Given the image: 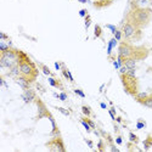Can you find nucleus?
Here are the masks:
<instances>
[{
  "mask_svg": "<svg viewBox=\"0 0 152 152\" xmlns=\"http://www.w3.org/2000/svg\"><path fill=\"white\" fill-rule=\"evenodd\" d=\"M125 20L132 22L139 29L146 28L152 20V9L151 7H130L126 14Z\"/></svg>",
  "mask_w": 152,
  "mask_h": 152,
  "instance_id": "obj_1",
  "label": "nucleus"
},
{
  "mask_svg": "<svg viewBox=\"0 0 152 152\" xmlns=\"http://www.w3.org/2000/svg\"><path fill=\"white\" fill-rule=\"evenodd\" d=\"M18 67L21 75L26 77L31 83H34L38 78L39 74V69H38L37 65L29 58V56L20 50V55H18Z\"/></svg>",
  "mask_w": 152,
  "mask_h": 152,
  "instance_id": "obj_2",
  "label": "nucleus"
},
{
  "mask_svg": "<svg viewBox=\"0 0 152 152\" xmlns=\"http://www.w3.org/2000/svg\"><path fill=\"white\" fill-rule=\"evenodd\" d=\"M122 32H123V40L125 42H137L141 39V35H142V29H139L136 28L132 22H129L128 20H124L122 27H121Z\"/></svg>",
  "mask_w": 152,
  "mask_h": 152,
  "instance_id": "obj_3",
  "label": "nucleus"
},
{
  "mask_svg": "<svg viewBox=\"0 0 152 152\" xmlns=\"http://www.w3.org/2000/svg\"><path fill=\"white\" fill-rule=\"evenodd\" d=\"M119 78L124 88V91L128 95L135 96L140 91V84H139V79L136 75H130L128 73H125V74H119Z\"/></svg>",
  "mask_w": 152,
  "mask_h": 152,
  "instance_id": "obj_4",
  "label": "nucleus"
},
{
  "mask_svg": "<svg viewBox=\"0 0 152 152\" xmlns=\"http://www.w3.org/2000/svg\"><path fill=\"white\" fill-rule=\"evenodd\" d=\"M18 55H20V50L15 48H10L6 51H3L1 56H0V66H1V68H11L12 66L18 65Z\"/></svg>",
  "mask_w": 152,
  "mask_h": 152,
  "instance_id": "obj_5",
  "label": "nucleus"
},
{
  "mask_svg": "<svg viewBox=\"0 0 152 152\" xmlns=\"http://www.w3.org/2000/svg\"><path fill=\"white\" fill-rule=\"evenodd\" d=\"M34 102L37 104V107H38V116H37V119H42V118H49L50 121H51L53 123V128H55L56 125V122L54 119V117L51 116V113H50V111L48 110V107L45 106V104L42 101V99L37 97Z\"/></svg>",
  "mask_w": 152,
  "mask_h": 152,
  "instance_id": "obj_6",
  "label": "nucleus"
},
{
  "mask_svg": "<svg viewBox=\"0 0 152 152\" xmlns=\"http://www.w3.org/2000/svg\"><path fill=\"white\" fill-rule=\"evenodd\" d=\"M45 146H46L50 151H54V152H66V146H65V142H63L61 135L53 136V137L45 144Z\"/></svg>",
  "mask_w": 152,
  "mask_h": 152,
  "instance_id": "obj_7",
  "label": "nucleus"
},
{
  "mask_svg": "<svg viewBox=\"0 0 152 152\" xmlns=\"http://www.w3.org/2000/svg\"><path fill=\"white\" fill-rule=\"evenodd\" d=\"M134 49H135V46L132 43L122 40V42H119V45H118V56L122 57L123 60L129 58L134 54Z\"/></svg>",
  "mask_w": 152,
  "mask_h": 152,
  "instance_id": "obj_8",
  "label": "nucleus"
},
{
  "mask_svg": "<svg viewBox=\"0 0 152 152\" xmlns=\"http://www.w3.org/2000/svg\"><path fill=\"white\" fill-rule=\"evenodd\" d=\"M148 54H150V50H148L146 46H135L134 54H133L132 57H134V58L139 62V61L145 60V58L148 56Z\"/></svg>",
  "mask_w": 152,
  "mask_h": 152,
  "instance_id": "obj_9",
  "label": "nucleus"
},
{
  "mask_svg": "<svg viewBox=\"0 0 152 152\" xmlns=\"http://www.w3.org/2000/svg\"><path fill=\"white\" fill-rule=\"evenodd\" d=\"M24 93L22 94V99L24 100V102L26 104H29V102H33V101H35V99L38 97L35 91L32 89V88H29V89L27 90H23Z\"/></svg>",
  "mask_w": 152,
  "mask_h": 152,
  "instance_id": "obj_10",
  "label": "nucleus"
},
{
  "mask_svg": "<svg viewBox=\"0 0 152 152\" xmlns=\"http://www.w3.org/2000/svg\"><path fill=\"white\" fill-rule=\"evenodd\" d=\"M15 80H16V83L22 88L23 90L29 89L31 85H32V83H31L26 77H23V75H18V77H16V78H15Z\"/></svg>",
  "mask_w": 152,
  "mask_h": 152,
  "instance_id": "obj_11",
  "label": "nucleus"
},
{
  "mask_svg": "<svg viewBox=\"0 0 152 152\" xmlns=\"http://www.w3.org/2000/svg\"><path fill=\"white\" fill-rule=\"evenodd\" d=\"M113 3L110 1V0H95V1L93 3V6L97 10H101V9H105V7H108L111 6Z\"/></svg>",
  "mask_w": 152,
  "mask_h": 152,
  "instance_id": "obj_12",
  "label": "nucleus"
},
{
  "mask_svg": "<svg viewBox=\"0 0 152 152\" xmlns=\"http://www.w3.org/2000/svg\"><path fill=\"white\" fill-rule=\"evenodd\" d=\"M123 65L128 68V69H136V65H137V61L134 57H129V58H125L123 60Z\"/></svg>",
  "mask_w": 152,
  "mask_h": 152,
  "instance_id": "obj_13",
  "label": "nucleus"
},
{
  "mask_svg": "<svg viewBox=\"0 0 152 152\" xmlns=\"http://www.w3.org/2000/svg\"><path fill=\"white\" fill-rule=\"evenodd\" d=\"M49 84L51 85V86H54V88H57V89H60L61 91L65 90V88H63V84L61 83V80L54 78L53 75H51V77H49Z\"/></svg>",
  "mask_w": 152,
  "mask_h": 152,
  "instance_id": "obj_14",
  "label": "nucleus"
},
{
  "mask_svg": "<svg viewBox=\"0 0 152 152\" xmlns=\"http://www.w3.org/2000/svg\"><path fill=\"white\" fill-rule=\"evenodd\" d=\"M61 72H62V74H63V77H65L67 80H69L71 83H74V78H73V75H72V73H71V71L63 65L62 63V68H61Z\"/></svg>",
  "mask_w": 152,
  "mask_h": 152,
  "instance_id": "obj_15",
  "label": "nucleus"
},
{
  "mask_svg": "<svg viewBox=\"0 0 152 152\" xmlns=\"http://www.w3.org/2000/svg\"><path fill=\"white\" fill-rule=\"evenodd\" d=\"M9 77H18V75H21V72H20V67L18 65H15V66H12L11 68H9V73H7Z\"/></svg>",
  "mask_w": 152,
  "mask_h": 152,
  "instance_id": "obj_16",
  "label": "nucleus"
},
{
  "mask_svg": "<svg viewBox=\"0 0 152 152\" xmlns=\"http://www.w3.org/2000/svg\"><path fill=\"white\" fill-rule=\"evenodd\" d=\"M142 106L147 107V108H152V94H148L147 97L145 100H142L141 102H140Z\"/></svg>",
  "mask_w": 152,
  "mask_h": 152,
  "instance_id": "obj_17",
  "label": "nucleus"
},
{
  "mask_svg": "<svg viewBox=\"0 0 152 152\" xmlns=\"http://www.w3.org/2000/svg\"><path fill=\"white\" fill-rule=\"evenodd\" d=\"M152 147V135H147L146 139L144 140V150L148 151Z\"/></svg>",
  "mask_w": 152,
  "mask_h": 152,
  "instance_id": "obj_18",
  "label": "nucleus"
},
{
  "mask_svg": "<svg viewBox=\"0 0 152 152\" xmlns=\"http://www.w3.org/2000/svg\"><path fill=\"white\" fill-rule=\"evenodd\" d=\"M147 95H148L147 93H140V91H139V93H137L135 96H133V97H134V100L136 101V102H139V104H140L142 100H145V99L147 97Z\"/></svg>",
  "mask_w": 152,
  "mask_h": 152,
  "instance_id": "obj_19",
  "label": "nucleus"
},
{
  "mask_svg": "<svg viewBox=\"0 0 152 152\" xmlns=\"http://www.w3.org/2000/svg\"><path fill=\"white\" fill-rule=\"evenodd\" d=\"M39 67H40L42 72H43L45 75H48V77H50V75H53V73H51V71H50V68H49L46 65H44V63H39Z\"/></svg>",
  "mask_w": 152,
  "mask_h": 152,
  "instance_id": "obj_20",
  "label": "nucleus"
},
{
  "mask_svg": "<svg viewBox=\"0 0 152 152\" xmlns=\"http://www.w3.org/2000/svg\"><path fill=\"white\" fill-rule=\"evenodd\" d=\"M82 112H83V115L84 116H86V117H90V116H93V111H91V108L89 107V106H82Z\"/></svg>",
  "mask_w": 152,
  "mask_h": 152,
  "instance_id": "obj_21",
  "label": "nucleus"
},
{
  "mask_svg": "<svg viewBox=\"0 0 152 152\" xmlns=\"http://www.w3.org/2000/svg\"><path fill=\"white\" fill-rule=\"evenodd\" d=\"M106 144H107V142H105V140H102V139H100L99 142H97V150H99L100 152L106 151V148H107Z\"/></svg>",
  "mask_w": 152,
  "mask_h": 152,
  "instance_id": "obj_22",
  "label": "nucleus"
},
{
  "mask_svg": "<svg viewBox=\"0 0 152 152\" xmlns=\"http://www.w3.org/2000/svg\"><path fill=\"white\" fill-rule=\"evenodd\" d=\"M94 33H95V38H101V37H102V28H101L100 24H96V26H95Z\"/></svg>",
  "mask_w": 152,
  "mask_h": 152,
  "instance_id": "obj_23",
  "label": "nucleus"
},
{
  "mask_svg": "<svg viewBox=\"0 0 152 152\" xmlns=\"http://www.w3.org/2000/svg\"><path fill=\"white\" fill-rule=\"evenodd\" d=\"M113 34H115V38H116V39L118 40V42H122L123 40V32H122V29L119 28H117V31L115 32V33H113Z\"/></svg>",
  "mask_w": 152,
  "mask_h": 152,
  "instance_id": "obj_24",
  "label": "nucleus"
},
{
  "mask_svg": "<svg viewBox=\"0 0 152 152\" xmlns=\"http://www.w3.org/2000/svg\"><path fill=\"white\" fill-rule=\"evenodd\" d=\"M129 141H132V142H134V144H139V136L137 135H135L134 133H129Z\"/></svg>",
  "mask_w": 152,
  "mask_h": 152,
  "instance_id": "obj_25",
  "label": "nucleus"
},
{
  "mask_svg": "<svg viewBox=\"0 0 152 152\" xmlns=\"http://www.w3.org/2000/svg\"><path fill=\"white\" fill-rule=\"evenodd\" d=\"M82 119H84V121H85L88 124H89V125L91 126V129H93V130H95V129H96V125H95V123H94V122L90 119V117H86V116H85V117H83Z\"/></svg>",
  "mask_w": 152,
  "mask_h": 152,
  "instance_id": "obj_26",
  "label": "nucleus"
},
{
  "mask_svg": "<svg viewBox=\"0 0 152 152\" xmlns=\"http://www.w3.org/2000/svg\"><path fill=\"white\" fill-rule=\"evenodd\" d=\"M80 123H82V125L84 126V128H85V130H86L88 133H91V130H93V129H91V126H90L89 124H88V123H86L84 119H82V118H80Z\"/></svg>",
  "mask_w": 152,
  "mask_h": 152,
  "instance_id": "obj_27",
  "label": "nucleus"
},
{
  "mask_svg": "<svg viewBox=\"0 0 152 152\" xmlns=\"http://www.w3.org/2000/svg\"><path fill=\"white\" fill-rule=\"evenodd\" d=\"M145 126H146V122L140 118V119L137 121V123H136V128L137 129H142V128H145Z\"/></svg>",
  "mask_w": 152,
  "mask_h": 152,
  "instance_id": "obj_28",
  "label": "nucleus"
},
{
  "mask_svg": "<svg viewBox=\"0 0 152 152\" xmlns=\"http://www.w3.org/2000/svg\"><path fill=\"white\" fill-rule=\"evenodd\" d=\"M55 108H56L58 112H61L62 115H65V116H69V115H71V112H69L68 110H66V108H63V107H57V106H56Z\"/></svg>",
  "mask_w": 152,
  "mask_h": 152,
  "instance_id": "obj_29",
  "label": "nucleus"
},
{
  "mask_svg": "<svg viewBox=\"0 0 152 152\" xmlns=\"http://www.w3.org/2000/svg\"><path fill=\"white\" fill-rule=\"evenodd\" d=\"M108 113H110L111 118H112L113 121H116V108H115V107H111V108L108 110Z\"/></svg>",
  "mask_w": 152,
  "mask_h": 152,
  "instance_id": "obj_30",
  "label": "nucleus"
},
{
  "mask_svg": "<svg viewBox=\"0 0 152 152\" xmlns=\"http://www.w3.org/2000/svg\"><path fill=\"white\" fill-rule=\"evenodd\" d=\"M84 18H85V29H88L91 23V17H90V15H86Z\"/></svg>",
  "mask_w": 152,
  "mask_h": 152,
  "instance_id": "obj_31",
  "label": "nucleus"
},
{
  "mask_svg": "<svg viewBox=\"0 0 152 152\" xmlns=\"http://www.w3.org/2000/svg\"><path fill=\"white\" fill-rule=\"evenodd\" d=\"M74 94H77L78 96H80V97H85V94H84V91L82 90V89H74Z\"/></svg>",
  "mask_w": 152,
  "mask_h": 152,
  "instance_id": "obj_32",
  "label": "nucleus"
},
{
  "mask_svg": "<svg viewBox=\"0 0 152 152\" xmlns=\"http://www.w3.org/2000/svg\"><path fill=\"white\" fill-rule=\"evenodd\" d=\"M106 27H107L112 33H115V32L117 31V27H116V26H113V24H106Z\"/></svg>",
  "mask_w": 152,
  "mask_h": 152,
  "instance_id": "obj_33",
  "label": "nucleus"
},
{
  "mask_svg": "<svg viewBox=\"0 0 152 152\" xmlns=\"http://www.w3.org/2000/svg\"><path fill=\"white\" fill-rule=\"evenodd\" d=\"M58 99H60L61 101H66V100H67V94H66V93H61V94H58Z\"/></svg>",
  "mask_w": 152,
  "mask_h": 152,
  "instance_id": "obj_34",
  "label": "nucleus"
},
{
  "mask_svg": "<svg viewBox=\"0 0 152 152\" xmlns=\"http://www.w3.org/2000/svg\"><path fill=\"white\" fill-rule=\"evenodd\" d=\"M115 142H116L117 145H122V144H123V140H122V136H121V135H117V136H116Z\"/></svg>",
  "mask_w": 152,
  "mask_h": 152,
  "instance_id": "obj_35",
  "label": "nucleus"
},
{
  "mask_svg": "<svg viewBox=\"0 0 152 152\" xmlns=\"http://www.w3.org/2000/svg\"><path fill=\"white\" fill-rule=\"evenodd\" d=\"M86 15H88V10H86V9H82V10L79 11V16H80V17H85Z\"/></svg>",
  "mask_w": 152,
  "mask_h": 152,
  "instance_id": "obj_36",
  "label": "nucleus"
},
{
  "mask_svg": "<svg viewBox=\"0 0 152 152\" xmlns=\"http://www.w3.org/2000/svg\"><path fill=\"white\" fill-rule=\"evenodd\" d=\"M126 72H128V68H126L124 65L121 66V68H119V74H125Z\"/></svg>",
  "mask_w": 152,
  "mask_h": 152,
  "instance_id": "obj_37",
  "label": "nucleus"
},
{
  "mask_svg": "<svg viewBox=\"0 0 152 152\" xmlns=\"http://www.w3.org/2000/svg\"><path fill=\"white\" fill-rule=\"evenodd\" d=\"M85 142H86V145L89 146L90 148H93V147H94V145H93V141H91V140H89V139H85Z\"/></svg>",
  "mask_w": 152,
  "mask_h": 152,
  "instance_id": "obj_38",
  "label": "nucleus"
},
{
  "mask_svg": "<svg viewBox=\"0 0 152 152\" xmlns=\"http://www.w3.org/2000/svg\"><path fill=\"white\" fill-rule=\"evenodd\" d=\"M55 68H56L57 71H60V69L62 68V63H60V62H55Z\"/></svg>",
  "mask_w": 152,
  "mask_h": 152,
  "instance_id": "obj_39",
  "label": "nucleus"
},
{
  "mask_svg": "<svg viewBox=\"0 0 152 152\" xmlns=\"http://www.w3.org/2000/svg\"><path fill=\"white\" fill-rule=\"evenodd\" d=\"M110 150H111V151H115V152H118V148H117L115 145H113V144L110 145Z\"/></svg>",
  "mask_w": 152,
  "mask_h": 152,
  "instance_id": "obj_40",
  "label": "nucleus"
},
{
  "mask_svg": "<svg viewBox=\"0 0 152 152\" xmlns=\"http://www.w3.org/2000/svg\"><path fill=\"white\" fill-rule=\"evenodd\" d=\"M100 106H101V108H104V110H106V108H107L106 104H104V102H101V104H100Z\"/></svg>",
  "mask_w": 152,
  "mask_h": 152,
  "instance_id": "obj_41",
  "label": "nucleus"
},
{
  "mask_svg": "<svg viewBox=\"0 0 152 152\" xmlns=\"http://www.w3.org/2000/svg\"><path fill=\"white\" fill-rule=\"evenodd\" d=\"M116 121H117L118 123H121V122H122V118H121V117H116Z\"/></svg>",
  "mask_w": 152,
  "mask_h": 152,
  "instance_id": "obj_42",
  "label": "nucleus"
},
{
  "mask_svg": "<svg viewBox=\"0 0 152 152\" xmlns=\"http://www.w3.org/2000/svg\"><path fill=\"white\" fill-rule=\"evenodd\" d=\"M79 3H83V4H85V3H88V0H78Z\"/></svg>",
  "mask_w": 152,
  "mask_h": 152,
  "instance_id": "obj_43",
  "label": "nucleus"
},
{
  "mask_svg": "<svg viewBox=\"0 0 152 152\" xmlns=\"http://www.w3.org/2000/svg\"><path fill=\"white\" fill-rule=\"evenodd\" d=\"M148 1H150V4H152V0H148Z\"/></svg>",
  "mask_w": 152,
  "mask_h": 152,
  "instance_id": "obj_44",
  "label": "nucleus"
},
{
  "mask_svg": "<svg viewBox=\"0 0 152 152\" xmlns=\"http://www.w3.org/2000/svg\"><path fill=\"white\" fill-rule=\"evenodd\" d=\"M94 1H95V0H94Z\"/></svg>",
  "mask_w": 152,
  "mask_h": 152,
  "instance_id": "obj_45",
  "label": "nucleus"
}]
</instances>
